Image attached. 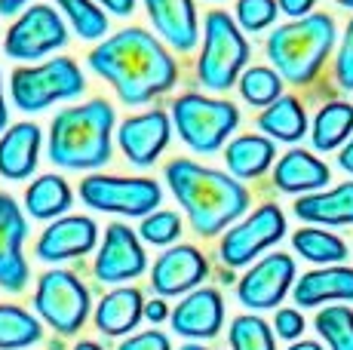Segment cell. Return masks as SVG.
<instances>
[{
  "label": "cell",
  "instance_id": "cell-11",
  "mask_svg": "<svg viewBox=\"0 0 353 350\" xmlns=\"http://www.w3.org/2000/svg\"><path fill=\"white\" fill-rule=\"evenodd\" d=\"M283 237H286V215L280 206L264 203L252 215L236 221L230 231H225L219 243V258L228 267H246L249 261H255L264 249L276 246Z\"/></svg>",
  "mask_w": 353,
  "mask_h": 350
},
{
  "label": "cell",
  "instance_id": "cell-28",
  "mask_svg": "<svg viewBox=\"0 0 353 350\" xmlns=\"http://www.w3.org/2000/svg\"><path fill=\"white\" fill-rule=\"evenodd\" d=\"M353 136V105L347 102H329L316 111L314 117V147L316 151H335Z\"/></svg>",
  "mask_w": 353,
  "mask_h": 350
},
{
  "label": "cell",
  "instance_id": "cell-34",
  "mask_svg": "<svg viewBox=\"0 0 353 350\" xmlns=\"http://www.w3.org/2000/svg\"><path fill=\"white\" fill-rule=\"evenodd\" d=\"M228 341H230V350H276L270 326L255 313L236 316V320L230 322Z\"/></svg>",
  "mask_w": 353,
  "mask_h": 350
},
{
  "label": "cell",
  "instance_id": "cell-15",
  "mask_svg": "<svg viewBox=\"0 0 353 350\" xmlns=\"http://www.w3.org/2000/svg\"><path fill=\"white\" fill-rule=\"evenodd\" d=\"M25 240H28V218L16 197L0 194V289L22 292L31 280V267L25 261Z\"/></svg>",
  "mask_w": 353,
  "mask_h": 350
},
{
  "label": "cell",
  "instance_id": "cell-1",
  "mask_svg": "<svg viewBox=\"0 0 353 350\" xmlns=\"http://www.w3.org/2000/svg\"><path fill=\"white\" fill-rule=\"evenodd\" d=\"M92 74H99L126 107L151 105L179 83V62L166 43L145 28H123L108 34L86 56Z\"/></svg>",
  "mask_w": 353,
  "mask_h": 350
},
{
  "label": "cell",
  "instance_id": "cell-26",
  "mask_svg": "<svg viewBox=\"0 0 353 350\" xmlns=\"http://www.w3.org/2000/svg\"><path fill=\"white\" fill-rule=\"evenodd\" d=\"M74 194L68 187V181L56 172L37 175L25 191V212L37 221H56L65 218V212L71 209Z\"/></svg>",
  "mask_w": 353,
  "mask_h": 350
},
{
  "label": "cell",
  "instance_id": "cell-8",
  "mask_svg": "<svg viewBox=\"0 0 353 350\" xmlns=\"http://www.w3.org/2000/svg\"><path fill=\"white\" fill-rule=\"evenodd\" d=\"M80 200L96 212L148 218L151 212H157L163 187L154 178H126V175L92 172L80 181Z\"/></svg>",
  "mask_w": 353,
  "mask_h": 350
},
{
  "label": "cell",
  "instance_id": "cell-9",
  "mask_svg": "<svg viewBox=\"0 0 353 350\" xmlns=\"http://www.w3.org/2000/svg\"><path fill=\"white\" fill-rule=\"evenodd\" d=\"M68 22L56 6L46 3H31L19 19L10 25L3 34V52L16 62L37 65L40 59L52 56V52L68 46Z\"/></svg>",
  "mask_w": 353,
  "mask_h": 350
},
{
  "label": "cell",
  "instance_id": "cell-24",
  "mask_svg": "<svg viewBox=\"0 0 353 350\" xmlns=\"http://www.w3.org/2000/svg\"><path fill=\"white\" fill-rule=\"evenodd\" d=\"M325 301H353V267H323L295 282V305L316 307Z\"/></svg>",
  "mask_w": 353,
  "mask_h": 350
},
{
  "label": "cell",
  "instance_id": "cell-32",
  "mask_svg": "<svg viewBox=\"0 0 353 350\" xmlns=\"http://www.w3.org/2000/svg\"><path fill=\"white\" fill-rule=\"evenodd\" d=\"M283 83H286V80H283L274 68H268V65H252V68L243 71V77L236 86H240V96L246 105L270 107L274 102L283 99Z\"/></svg>",
  "mask_w": 353,
  "mask_h": 350
},
{
  "label": "cell",
  "instance_id": "cell-39",
  "mask_svg": "<svg viewBox=\"0 0 353 350\" xmlns=\"http://www.w3.org/2000/svg\"><path fill=\"white\" fill-rule=\"evenodd\" d=\"M117 350H172V344H169V338L163 332L148 329V332H139V335H132V338H126Z\"/></svg>",
  "mask_w": 353,
  "mask_h": 350
},
{
  "label": "cell",
  "instance_id": "cell-40",
  "mask_svg": "<svg viewBox=\"0 0 353 350\" xmlns=\"http://www.w3.org/2000/svg\"><path fill=\"white\" fill-rule=\"evenodd\" d=\"M276 6H280V12H286L292 22H298V19L314 16L316 0H276Z\"/></svg>",
  "mask_w": 353,
  "mask_h": 350
},
{
  "label": "cell",
  "instance_id": "cell-7",
  "mask_svg": "<svg viewBox=\"0 0 353 350\" xmlns=\"http://www.w3.org/2000/svg\"><path fill=\"white\" fill-rule=\"evenodd\" d=\"M172 126L179 138L194 154H215L225 147L230 132L240 126V111L234 102L225 99H209L203 92H185L172 102Z\"/></svg>",
  "mask_w": 353,
  "mask_h": 350
},
{
  "label": "cell",
  "instance_id": "cell-22",
  "mask_svg": "<svg viewBox=\"0 0 353 350\" xmlns=\"http://www.w3.org/2000/svg\"><path fill=\"white\" fill-rule=\"evenodd\" d=\"M145 305L141 292L135 286H117L99 301L96 307V329L108 338H123L129 335L145 316Z\"/></svg>",
  "mask_w": 353,
  "mask_h": 350
},
{
  "label": "cell",
  "instance_id": "cell-33",
  "mask_svg": "<svg viewBox=\"0 0 353 350\" xmlns=\"http://www.w3.org/2000/svg\"><path fill=\"white\" fill-rule=\"evenodd\" d=\"M316 332L332 350H353V311L344 305L323 307L314 320Z\"/></svg>",
  "mask_w": 353,
  "mask_h": 350
},
{
  "label": "cell",
  "instance_id": "cell-14",
  "mask_svg": "<svg viewBox=\"0 0 353 350\" xmlns=\"http://www.w3.org/2000/svg\"><path fill=\"white\" fill-rule=\"evenodd\" d=\"M295 282V261L286 252H270L258 265L243 274L236 286V298L249 311H270L276 307Z\"/></svg>",
  "mask_w": 353,
  "mask_h": 350
},
{
  "label": "cell",
  "instance_id": "cell-19",
  "mask_svg": "<svg viewBox=\"0 0 353 350\" xmlns=\"http://www.w3.org/2000/svg\"><path fill=\"white\" fill-rule=\"evenodd\" d=\"M172 332L188 341H209L221 332L225 322V298L219 289H194L191 295L175 305L172 311Z\"/></svg>",
  "mask_w": 353,
  "mask_h": 350
},
{
  "label": "cell",
  "instance_id": "cell-25",
  "mask_svg": "<svg viewBox=\"0 0 353 350\" xmlns=\"http://www.w3.org/2000/svg\"><path fill=\"white\" fill-rule=\"evenodd\" d=\"M274 157H276V147L268 136H236L225 147L228 172L236 181H249L264 175L270 169V163H274Z\"/></svg>",
  "mask_w": 353,
  "mask_h": 350
},
{
  "label": "cell",
  "instance_id": "cell-4",
  "mask_svg": "<svg viewBox=\"0 0 353 350\" xmlns=\"http://www.w3.org/2000/svg\"><path fill=\"white\" fill-rule=\"evenodd\" d=\"M338 28L335 19L329 12H314L298 22H286L274 28L264 40V52H268L274 71L280 74L292 86H307L316 80L323 65L329 62L332 50H335Z\"/></svg>",
  "mask_w": 353,
  "mask_h": 350
},
{
  "label": "cell",
  "instance_id": "cell-38",
  "mask_svg": "<svg viewBox=\"0 0 353 350\" xmlns=\"http://www.w3.org/2000/svg\"><path fill=\"white\" fill-rule=\"evenodd\" d=\"M274 329L283 341H295L298 335L304 332V316L298 311H292V307H283V311H276V316H274Z\"/></svg>",
  "mask_w": 353,
  "mask_h": 350
},
{
  "label": "cell",
  "instance_id": "cell-27",
  "mask_svg": "<svg viewBox=\"0 0 353 350\" xmlns=\"http://www.w3.org/2000/svg\"><path fill=\"white\" fill-rule=\"evenodd\" d=\"M258 130L270 141L276 138V141H286V145H295V141H301L307 136V114H304V105L298 102L295 96H283L280 102H274L258 114Z\"/></svg>",
  "mask_w": 353,
  "mask_h": 350
},
{
  "label": "cell",
  "instance_id": "cell-42",
  "mask_svg": "<svg viewBox=\"0 0 353 350\" xmlns=\"http://www.w3.org/2000/svg\"><path fill=\"white\" fill-rule=\"evenodd\" d=\"M96 3L108 12V16L126 19V16H132L135 12V3H139V0H96Z\"/></svg>",
  "mask_w": 353,
  "mask_h": 350
},
{
  "label": "cell",
  "instance_id": "cell-41",
  "mask_svg": "<svg viewBox=\"0 0 353 350\" xmlns=\"http://www.w3.org/2000/svg\"><path fill=\"white\" fill-rule=\"evenodd\" d=\"M145 320L148 322H166V320H172V311H169V305H166V298H151L145 305Z\"/></svg>",
  "mask_w": 353,
  "mask_h": 350
},
{
  "label": "cell",
  "instance_id": "cell-31",
  "mask_svg": "<svg viewBox=\"0 0 353 350\" xmlns=\"http://www.w3.org/2000/svg\"><path fill=\"white\" fill-rule=\"evenodd\" d=\"M292 246L301 258L314 261V265H338V261L347 258V246L341 237L320 227H301V231L292 234Z\"/></svg>",
  "mask_w": 353,
  "mask_h": 350
},
{
  "label": "cell",
  "instance_id": "cell-44",
  "mask_svg": "<svg viewBox=\"0 0 353 350\" xmlns=\"http://www.w3.org/2000/svg\"><path fill=\"white\" fill-rule=\"evenodd\" d=\"M10 130V107H6V96H3V74H0V136Z\"/></svg>",
  "mask_w": 353,
  "mask_h": 350
},
{
  "label": "cell",
  "instance_id": "cell-18",
  "mask_svg": "<svg viewBox=\"0 0 353 350\" xmlns=\"http://www.w3.org/2000/svg\"><path fill=\"white\" fill-rule=\"evenodd\" d=\"M148 12L154 34H157L169 50L191 52L200 43L203 31L196 25V3L194 0H141Z\"/></svg>",
  "mask_w": 353,
  "mask_h": 350
},
{
  "label": "cell",
  "instance_id": "cell-3",
  "mask_svg": "<svg viewBox=\"0 0 353 350\" xmlns=\"http://www.w3.org/2000/svg\"><path fill=\"white\" fill-rule=\"evenodd\" d=\"M114 126L117 114L108 99L62 107L50 123L46 157L68 172H96L114 157Z\"/></svg>",
  "mask_w": 353,
  "mask_h": 350
},
{
  "label": "cell",
  "instance_id": "cell-47",
  "mask_svg": "<svg viewBox=\"0 0 353 350\" xmlns=\"http://www.w3.org/2000/svg\"><path fill=\"white\" fill-rule=\"evenodd\" d=\"M74 350H105V347L96 344V341H77V344H74Z\"/></svg>",
  "mask_w": 353,
  "mask_h": 350
},
{
  "label": "cell",
  "instance_id": "cell-2",
  "mask_svg": "<svg viewBox=\"0 0 353 350\" xmlns=\"http://www.w3.org/2000/svg\"><path fill=\"white\" fill-rule=\"evenodd\" d=\"M166 185L200 237L230 231L234 221H240V215L249 209V191L243 181L188 157H179L166 166Z\"/></svg>",
  "mask_w": 353,
  "mask_h": 350
},
{
  "label": "cell",
  "instance_id": "cell-10",
  "mask_svg": "<svg viewBox=\"0 0 353 350\" xmlns=\"http://www.w3.org/2000/svg\"><path fill=\"white\" fill-rule=\"evenodd\" d=\"M90 289L71 271H46L37 280L34 311L59 335H77L90 316Z\"/></svg>",
  "mask_w": 353,
  "mask_h": 350
},
{
  "label": "cell",
  "instance_id": "cell-21",
  "mask_svg": "<svg viewBox=\"0 0 353 350\" xmlns=\"http://www.w3.org/2000/svg\"><path fill=\"white\" fill-rule=\"evenodd\" d=\"M329 166L301 147H292L289 154H283L274 169V185L283 194H320L329 185Z\"/></svg>",
  "mask_w": 353,
  "mask_h": 350
},
{
  "label": "cell",
  "instance_id": "cell-43",
  "mask_svg": "<svg viewBox=\"0 0 353 350\" xmlns=\"http://www.w3.org/2000/svg\"><path fill=\"white\" fill-rule=\"evenodd\" d=\"M31 0H0V16H19V10H28Z\"/></svg>",
  "mask_w": 353,
  "mask_h": 350
},
{
  "label": "cell",
  "instance_id": "cell-37",
  "mask_svg": "<svg viewBox=\"0 0 353 350\" xmlns=\"http://www.w3.org/2000/svg\"><path fill=\"white\" fill-rule=\"evenodd\" d=\"M335 80L341 90H353V19L344 28L341 46H338V56H335Z\"/></svg>",
  "mask_w": 353,
  "mask_h": 350
},
{
  "label": "cell",
  "instance_id": "cell-48",
  "mask_svg": "<svg viewBox=\"0 0 353 350\" xmlns=\"http://www.w3.org/2000/svg\"><path fill=\"white\" fill-rule=\"evenodd\" d=\"M181 350H212V347H203V344H185Z\"/></svg>",
  "mask_w": 353,
  "mask_h": 350
},
{
  "label": "cell",
  "instance_id": "cell-6",
  "mask_svg": "<svg viewBox=\"0 0 353 350\" xmlns=\"http://www.w3.org/2000/svg\"><path fill=\"white\" fill-rule=\"evenodd\" d=\"M86 92V77L74 59L56 56L37 65H19L10 74V99L19 111L37 114L59 102H74Z\"/></svg>",
  "mask_w": 353,
  "mask_h": 350
},
{
  "label": "cell",
  "instance_id": "cell-30",
  "mask_svg": "<svg viewBox=\"0 0 353 350\" xmlns=\"http://www.w3.org/2000/svg\"><path fill=\"white\" fill-rule=\"evenodd\" d=\"M43 338V326L19 305H0V350H25Z\"/></svg>",
  "mask_w": 353,
  "mask_h": 350
},
{
  "label": "cell",
  "instance_id": "cell-36",
  "mask_svg": "<svg viewBox=\"0 0 353 350\" xmlns=\"http://www.w3.org/2000/svg\"><path fill=\"white\" fill-rule=\"evenodd\" d=\"M139 237L145 240V243H151V246H172L175 240L181 237V218H179V212H172V209L151 212L148 218H141Z\"/></svg>",
  "mask_w": 353,
  "mask_h": 350
},
{
  "label": "cell",
  "instance_id": "cell-17",
  "mask_svg": "<svg viewBox=\"0 0 353 350\" xmlns=\"http://www.w3.org/2000/svg\"><path fill=\"white\" fill-rule=\"evenodd\" d=\"M99 243V225L86 215H65L46 225V231L40 234L34 255L46 265H56V261H71L80 255L92 252Z\"/></svg>",
  "mask_w": 353,
  "mask_h": 350
},
{
  "label": "cell",
  "instance_id": "cell-20",
  "mask_svg": "<svg viewBox=\"0 0 353 350\" xmlns=\"http://www.w3.org/2000/svg\"><path fill=\"white\" fill-rule=\"evenodd\" d=\"M40 145H43V130L31 120L12 123L0 136V175L6 181H25L37 172L40 163Z\"/></svg>",
  "mask_w": 353,
  "mask_h": 350
},
{
  "label": "cell",
  "instance_id": "cell-23",
  "mask_svg": "<svg viewBox=\"0 0 353 350\" xmlns=\"http://www.w3.org/2000/svg\"><path fill=\"white\" fill-rule=\"evenodd\" d=\"M295 215L301 221H310V225H329V227L353 225V181H344V185L332 187V191L298 197Z\"/></svg>",
  "mask_w": 353,
  "mask_h": 350
},
{
  "label": "cell",
  "instance_id": "cell-49",
  "mask_svg": "<svg viewBox=\"0 0 353 350\" xmlns=\"http://www.w3.org/2000/svg\"><path fill=\"white\" fill-rule=\"evenodd\" d=\"M338 6H344V10H353V0H335Z\"/></svg>",
  "mask_w": 353,
  "mask_h": 350
},
{
  "label": "cell",
  "instance_id": "cell-13",
  "mask_svg": "<svg viewBox=\"0 0 353 350\" xmlns=\"http://www.w3.org/2000/svg\"><path fill=\"white\" fill-rule=\"evenodd\" d=\"M172 130V117L163 107H151V111L132 114L117 126V145L135 169H148L166 151Z\"/></svg>",
  "mask_w": 353,
  "mask_h": 350
},
{
  "label": "cell",
  "instance_id": "cell-46",
  "mask_svg": "<svg viewBox=\"0 0 353 350\" xmlns=\"http://www.w3.org/2000/svg\"><path fill=\"white\" fill-rule=\"evenodd\" d=\"M289 350H323L316 341H298V344H292Z\"/></svg>",
  "mask_w": 353,
  "mask_h": 350
},
{
  "label": "cell",
  "instance_id": "cell-35",
  "mask_svg": "<svg viewBox=\"0 0 353 350\" xmlns=\"http://www.w3.org/2000/svg\"><path fill=\"white\" fill-rule=\"evenodd\" d=\"M276 16H280L276 0H236V6H234V19L246 34L268 31L276 22Z\"/></svg>",
  "mask_w": 353,
  "mask_h": 350
},
{
  "label": "cell",
  "instance_id": "cell-29",
  "mask_svg": "<svg viewBox=\"0 0 353 350\" xmlns=\"http://www.w3.org/2000/svg\"><path fill=\"white\" fill-rule=\"evenodd\" d=\"M56 3V10L65 16L68 28L74 31L80 40H105L108 37V12L101 10L96 0H52Z\"/></svg>",
  "mask_w": 353,
  "mask_h": 350
},
{
  "label": "cell",
  "instance_id": "cell-5",
  "mask_svg": "<svg viewBox=\"0 0 353 350\" xmlns=\"http://www.w3.org/2000/svg\"><path fill=\"white\" fill-rule=\"evenodd\" d=\"M249 56H252V50H249V40L236 25V19L225 10L206 12L200 59H196V80L203 90L228 92L234 83H240Z\"/></svg>",
  "mask_w": 353,
  "mask_h": 350
},
{
  "label": "cell",
  "instance_id": "cell-16",
  "mask_svg": "<svg viewBox=\"0 0 353 350\" xmlns=\"http://www.w3.org/2000/svg\"><path fill=\"white\" fill-rule=\"evenodd\" d=\"M209 277V261L196 246H169L151 267V289L160 298L191 295Z\"/></svg>",
  "mask_w": 353,
  "mask_h": 350
},
{
  "label": "cell",
  "instance_id": "cell-12",
  "mask_svg": "<svg viewBox=\"0 0 353 350\" xmlns=\"http://www.w3.org/2000/svg\"><path fill=\"white\" fill-rule=\"evenodd\" d=\"M148 267V255L141 249V237L123 221L108 225L96 261H92V277L105 286H120L126 280L141 277Z\"/></svg>",
  "mask_w": 353,
  "mask_h": 350
},
{
  "label": "cell",
  "instance_id": "cell-45",
  "mask_svg": "<svg viewBox=\"0 0 353 350\" xmlns=\"http://www.w3.org/2000/svg\"><path fill=\"white\" fill-rule=\"evenodd\" d=\"M338 166H341L344 172H350V175H353V138L341 147V154H338Z\"/></svg>",
  "mask_w": 353,
  "mask_h": 350
}]
</instances>
